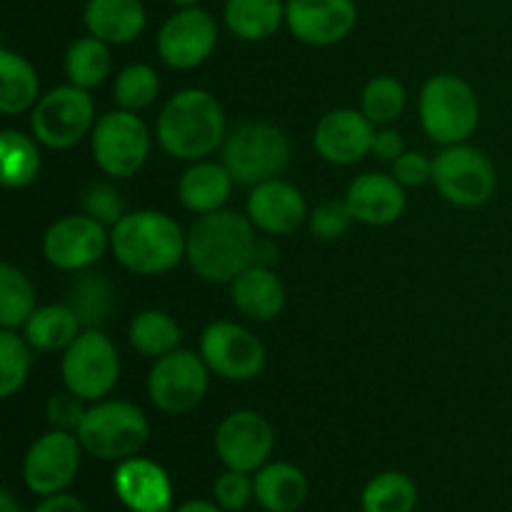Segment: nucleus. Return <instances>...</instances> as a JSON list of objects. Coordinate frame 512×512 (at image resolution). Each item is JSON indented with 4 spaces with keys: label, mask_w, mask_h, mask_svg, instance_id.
Segmentation results:
<instances>
[{
    "label": "nucleus",
    "mask_w": 512,
    "mask_h": 512,
    "mask_svg": "<svg viewBox=\"0 0 512 512\" xmlns=\"http://www.w3.org/2000/svg\"><path fill=\"white\" fill-rule=\"evenodd\" d=\"M255 225L235 210H215L198 215L188 230L185 258L190 268L208 283H233L253 265Z\"/></svg>",
    "instance_id": "obj_1"
},
{
    "label": "nucleus",
    "mask_w": 512,
    "mask_h": 512,
    "mask_svg": "<svg viewBox=\"0 0 512 512\" xmlns=\"http://www.w3.org/2000/svg\"><path fill=\"white\" fill-rule=\"evenodd\" d=\"M155 135L170 158L205 160L228 138L223 105L203 88L180 90L160 110Z\"/></svg>",
    "instance_id": "obj_2"
},
{
    "label": "nucleus",
    "mask_w": 512,
    "mask_h": 512,
    "mask_svg": "<svg viewBox=\"0 0 512 512\" xmlns=\"http://www.w3.org/2000/svg\"><path fill=\"white\" fill-rule=\"evenodd\" d=\"M185 240L178 223L160 210L125 213L110 228V250L125 270L138 275H163L185 258Z\"/></svg>",
    "instance_id": "obj_3"
},
{
    "label": "nucleus",
    "mask_w": 512,
    "mask_h": 512,
    "mask_svg": "<svg viewBox=\"0 0 512 512\" xmlns=\"http://www.w3.org/2000/svg\"><path fill=\"white\" fill-rule=\"evenodd\" d=\"M78 440L88 455L108 463L135 458L150 438L143 410L128 400H100L88 408L78 428Z\"/></svg>",
    "instance_id": "obj_4"
},
{
    "label": "nucleus",
    "mask_w": 512,
    "mask_h": 512,
    "mask_svg": "<svg viewBox=\"0 0 512 512\" xmlns=\"http://www.w3.org/2000/svg\"><path fill=\"white\" fill-rule=\"evenodd\" d=\"M420 125L440 145L465 143L480 125V100L458 75H433L420 90Z\"/></svg>",
    "instance_id": "obj_5"
},
{
    "label": "nucleus",
    "mask_w": 512,
    "mask_h": 512,
    "mask_svg": "<svg viewBox=\"0 0 512 512\" xmlns=\"http://www.w3.org/2000/svg\"><path fill=\"white\" fill-rule=\"evenodd\" d=\"M288 163L290 140L273 123L250 120L238 125L223 143V165L240 185H260L278 178Z\"/></svg>",
    "instance_id": "obj_6"
},
{
    "label": "nucleus",
    "mask_w": 512,
    "mask_h": 512,
    "mask_svg": "<svg viewBox=\"0 0 512 512\" xmlns=\"http://www.w3.org/2000/svg\"><path fill=\"white\" fill-rule=\"evenodd\" d=\"M95 108L88 90L78 85H58L40 95L30 110V130L45 148L65 150L93 133Z\"/></svg>",
    "instance_id": "obj_7"
},
{
    "label": "nucleus",
    "mask_w": 512,
    "mask_h": 512,
    "mask_svg": "<svg viewBox=\"0 0 512 512\" xmlns=\"http://www.w3.org/2000/svg\"><path fill=\"white\" fill-rule=\"evenodd\" d=\"M433 185L448 203L480 208L498 188V173L483 150L468 143L445 145L433 158Z\"/></svg>",
    "instance_id": "obj_8"
},
{
    "label": "nucleus",
    "mask_w": 512,
    "mask_h": 512,
    "mask_svg": "<svg viewBox=\"0 0 512 512\" xmlns=\"http://www.w3.org/2000/svg\"><path fill=\"white\" fill-rule=\"evenodd\" d=\"M90 150L98 168L110 178H133L150 153V133L145 120L130 110H110L100 115L90 133Z\"/></svg>",
    "instance_id": "obj_9"
},
{
    "label": "nucleus",
    "mask_w": 512,
    "mask_h": 512,
    "mask_svg": "<svg viewBox=\"0 0 512 512\" xmlns=\"http://www.w3.org/2000/svg\"><path fill=\"white\" fill-rule=\"evenodd\" d=\"M65 390L85 403H98L115 388L120 375V358L113 340L100 330H83L68 348L60 363Z\"/></svg>",
    "instance_id": "obj_10"
},
{
    "label": "nucleus",
    "mask_w": 512,
    "mask_h": 512,
    "mask_svg": "<svg viewBox=\"0 0 512 512\" xmlns=\"http://www.w3.org/2000/svg\"><path fill=\"white\" fill-rule=\"evenodd\" d=\"M210 368L203 355L178 348L155 360L148 375V395L158 410L168 415H183L198 408L208 393Z\"/></svg>",
    "instance_id": "obj_11"
},
{
    "label": "nucleus",
    "mask_w": 512,
    "mask_h": 512,
    "mask_svg": "<svg viewBox=\"0 0 512 512\" xmlns=\"http://www.w3.org/2000/svg\"><path fill=\"white\" fill-rule=\"evenodd\" d=\"M200 355L210 373L235 383L258 378L265 368V345L258 335L230 320H218L203 330Z\"/></svg>",
    "instance_id": "obj_12"
},
{
    "label": "nucleus",
    "mask_w": 512,
    "mask_h": 512,
    "mask_svg": "<svg viewBox=\"0 0 512 512\" xmlns=\"http://www.w3.org/2000/svg\"><path fill=\"white\" fill-rule=\"evenodd\" d=\"M80 445L78 435L68 430H50L40 435L28 448L23 460V480L30 493L55 495L65 493L80 470Z\"/></svg>",
    "instance_id": "obj_13"
},
{
    "label": "nucleus",
    "mask_w": 512,
    "mask_h": 512,
    "mask_svg": "<svg viewBox=\"0 0 512 512\" xmlns=\"http://www.w3.org/2000/svg\"><path fill=\"white\" fill-rule=\"evenodd\" d=\"M110 248V230L90 215H68L45 230L43 255L53 268L80 273L98 263Z\"/></svg>",
    "instance_id": "obj_14"
},
{
    "label": "nucleus",
    "mask_w": 512,
    "mask_h": 512,
    "mask_svg": "<svg viewBox=\"0 0 512 512\" xmlns=\"http://www.w3.org/2000/svg\"><path fill=\"white\" fill-rule=\"evenodd\" d=\"M218 43V23L203 8H180L170 15L158 33V55L165 65L178 70L198 68L213 55Z\"/></svg>",
    "instance_id": "obj_15"
},
{
    "label": "nucleus",
    "mask_w": 512,
    "mask_h": 512,
    "mask_svg": "<svg viewBox=\"0 0 512 512\" xmlns=\"http://www.w3.org/2000/svg\"><path fill=\"white\" fill-rule=\"evenodd\" d=\"M275 435L268 420L255 410H235L215 430L220 463L240 473H255L268 463Z\"/></svg>",
    "instance_id": "obj_16"
},
{
    "label": "nucleus",
    "mask_w": 512,
    "mask_h": 512,
    "mask_svg": "<svg viewBox=\"0 0 512 512\" xmlns=\"http://www.w3.org/2000/svg\"><path fill=\"white\" fill-rule=\"evenodd\" d=\"M358 23L355 0H285V25L295 40L328 48L353 33Z\"/></svg>",
    "instance_id": "obj_17"
},
{
    "label": "nucleus",
    "mask_w": 512,
    "mask_h": 512,
    "mask_svg": "<svg viewBox=\"0 0 512 512\" xmlns=\"http://www.w3.org/2000/svg\"><path fill=\"white\" fill-rule=\"evenodd\" d=\"M375 125L363 110L338 108L318 120L313 145L323 160L333 165H353L363 160L373 148Z\"/></svg>",
    "instance_id": "obj_18"
},
{
    "label": "nucleus",
    "mask_w": 512,
    "mask_h": 512,
    "mask_svg": "<svg viewBox=\"0 0 512 512\" xmlns=\"http://www.w3.org/2000/svg\"><path fill=\"white\" fill-rule=\"evenodd\" d=\"M248 218L268 235H290L308 218L303 193L288 180H265L253 185L248 195Z\"/></svg>",
    "instance_id": "obj_19"
},
{
    "label": "nucleus",
    "mask_w": 512,
    "mask_h": 512,
    "mask_svg": "<svg viewBox=\"0 0 512 512\" xmlns=\"http://www.w3.org/2000/svg\"><path fill=\"white\" fill-rule=\"evenodd\" d=\"M113 488L130 512H170L173 505V485L168 473L155 460L140 455L123 460L115 468Z\"/></svg>",
    "instance_id": "obj_20"
},
{
    "label": "nucleus",
    "mask_w": 512,
    "mask_h": 512,
    "mask_svg": "<svg viewBox=\"0 0 512 512\" xmlns=\"http://www.w3.org/2000/svg\"><path fill=\"white\" fill-rule=\"evenodd\" d=\"M345 203L365 225H390L405 213V188L385 173L358 175L345 190Z\"/></svg>",
    "instance_id": "obj_21"
},
{
    "label": "nucleus",
    "mask_w": 512,
    "mask_h": 512,
    "mask_svg": "<svg viewBox=\"0 0 512 512\" xmlns=\"http://www.w3.org/2000/svg\"><path fill=\"white\" fill-rule=\"evenodd\" d=\"M88 35L108 45L133 43L148 25L143 0H88L83 10Z\"/></svg>",
    "instance_id": "obj_22"
},
{
    "label": "nucleus",
    "mask_w": 512,
    "mask_h": 512,
    "mask_svg": "<svg viewBox=\"0 0 512 512\" xmlns=\"http://www.w3.org/2000/svg\"><path fill=\"white\" fill-rule=\"evenodd\" d=\"M233 305L255 323H270L285 308V285L273 268L250 265L230 283Z\"/></svg>",
    "instance_id": "obj_23"
},
{
    "label": "nucleus",
    "mask_w": 512,
    "mask_h": 512,
    "mask_svg": "<svg viewBox=\"0 0 512 512\" xmlns=\"http://www.w3.org/2000/svg\"><path fill=\"white\" fill-rule=\"evenodd\" d=\"M235 178L223 163L195 160L178 183V198L185 210L195 215H208L223 210L233 193Z\"/></svg>",
    "instance_id": "obj_24"
},
{
    "label": "nucleus",
    "mask_w": 512,
    "mask_h": 512,
    "mask_svg": "<svg viewBox=\"0 0 512 512\" xmlns=\"http://www.w3.org/2000/svg\"><path fill=\"white\" fill-rule=\"evenodd\" d=\"M255 500L268 512H295L308 498V478L293 463H265L255 470Z\"/></svg>",
    "instance_id": "obj_25"
},
{
    "label": "nucleus",
    "mask_w": 512,
    "mask_h": 512,
    "mask_svg": "<svg viewBox=\"0 0 512 512\" xmlns=\"http://www.w3.org/2000/svg\"><path fill=\"white\" fill-rule=\"evenodd\" d=\"M223 20L235 38L268 40L285 23V0H225Z\"/></svg>",
    "instance_id": "obj_26"
},
{
    "label": "nucleus",
    "mask_w": 512,
    "mask_h": 512,
    "mask_svg": "<svg viewBox=\"0 0 512 512\" xmlns=\"http://www.w3.org/2000/svg\"><path fill=\"white\" fill-rule=\"evenodd\" d=\"M80 333H83V323H80L70 305L35 308L33 315L23 325L25 340L30 343V348L40 350V353L65 350Z\"/></svg>",
    "instance_id": "obj_27"
},
{
    "label": "nucleus",
    "mask_w": 512,
    "mask_h": 512,
    "mask_svg": "<svg viewBox=\"0 0 512 512\" xmlns=\"http://www.w3.org/2000/svg\"><path fill=\"white\" fill-rule=\"evenodd\" d=\"M40 98V80L33 65L13 50H0V110L18 115L33 110Z\"/></svg>",
    "instance_id": "obj_28"
},
{
    "label": "nucleus",
    "mask_w": 512,
    "mask_h": 512,
    "mask_svg": "<svg viewBox=\"0 0 512 512\" xmlns=\"http://www.w3.org/2000/svg\"><path fill=\"white\" fill-rule=\"evenodd\" d=\"M40 148L35 135H25L20 130H3L0 133V178L5 188H28L40 173Z\"/></svg>",
    "instance_id": "obj_29"
},
{
    "label": "nucleus",
    "mask_w": 512,
    "mask_h": 512,
    "mask_svg": "<svg viewBox=\"0 0 512 512\" xmlns=\"http://www.w3.org/2000/svg\"><path fill=\"white\" fill-rule=\"evenodd\" d=\"M128 338L140 355L158 360L180 348L183 333L173 315L165 310H143L130 320Z\"/></svg>",
    "instance_id": "obj_30"
},
{
    "label": "nucleus",
    "mask_w": 512,
    "mask_h": 512,
    "mask_svg": "<svg viewBox=\"0 0 512 512\" xmlns=\"http://www.w3.org/2000/svg\"><path fill=\"white\" fill-rule=\"evenodd\" d=\"M113 70V55H110V45L103 40L85 35L70 43L65 50V73L68 80L78 88H95L103 83Z\"/></svg>",
    "instance_id": "obj_31"
},
{
    "label": "nucleus",
    "mask_w": 512,
    "mask_h": 512,
    "mask_svg": "<svg viewBox=\"0 0 512 512\" xmlns=\"http://www.w3.org/2000/svg\"><path fill=\"white\" fill-rule=\"evenodd\" d=\"M363 512H415L418 508V485L398 470L380 473L365 485L360 495Z\"/></svg>",
    "instance_id": "obj_32"
},
{
    "label": "nucleus",
    "mask_w": 512,
    "mask_h": 512,
    "mask_svg": "<svg viewBox=\"0 0 512 512\" xmlns=\"http://www.w3.org/2000/svg\"><path fill=\"white\" fill-rule=\"evenodd\" d=\"M70 308L83 323V330H98L110 318L115 305L113 285L98 273H85L70 288Z\"/></svg>",
    "instance_id": "obj_33"
},
{
    "label": "nucleus",
    "mask_w": 512,
    "mask_h": 512,
    "mask_svg": "<svg viewBox=\"0 0 512 512\" xmlns=\"http://www.w3.org/2000/svg\"><path fill=\"white\" fill-rule=\"evenodd\" d=\"M35 310V288L13 263L0 265V328H23Z\"/></svg>",
    "instance_id": "obj_34"
},
{
    "label": "nucleus",
    "mask_w": 512,
    "mask_h": 512,
    "mask_svg": "<svg viewBox=\"0 0 512 512\" xmlns=\"http://www.w3.org/2000/svg\"><path fill=\"white\" fill-rule=\"evenodd\" d=\"M408 95H405V85L393 75H375L368 80L360 95V110L365 118L373 125H390L403 115Z\"/></svg>",
    "instance_id": "obj_35"
},
{
    "label": "nucleus",
    "mask_w": 512,
    "mask_h": 512,
    "mask_svg": "<svg viewBox=\"0 0 512 512\" xmlns=\"http://www.w3.org/2000/svg\"><path fill=\"white\" fill-rule=\"evenodd\" d=\"M160 95V75L153 65L133 63L115 75L113 98L120 110L140 113L153 105Z\"/></svg>",
    "instance_id": "obj_36"
},
{
    "label": "nucleus",
    "mask_w": 512,
    "mask_h": 512,
    "mask_svg": "<svg viewBox=\"0 0 512 512\" xmlns=\"http://www.w3.org/2000/svg\"><path fill=\"white\" fill-rule=\"evenodd\" d=\"M33 368V353L25 335L15 330H0V395L13 398L28 380Z\"/></svg>",
    "instance_id": "obj_37"
},
{
    "label": "nucleus",
    "mask_w": 512,
    "mask_h": 512,
    "mask_svg": "<svg viewBox=\"0 0 512 512\" xmlns=\"http://www.w3.org/2000/svg\"><path fill=\"white\" fill-rule=\"evenodd\" d=\"M353 213L343 200H325L310 213V233L320 240H338L353 225Z\"/></svg>",
    "instance_id": "obj_38"
},
{
    "label": "nucleus",
    "mask_w": 512,
    "mask_h": 512,
    "mask_svg": "<svg viewBox=\"0 0 512 512\" xmlns=\"http://www.w3.org/2000/svg\"><path fill=\"white\" fill-rule=\"evenodd\" d=\"M213 498L225 512H240L248 508L250 500H255V485L248 478V473L228 468L215 480Z\"/></svg>",
    "instance_id": "obj_39"
},
{
    "label": "nucleus",
    "mask_w": 512,
    "mask_h": 512,
    "mask_svg": "<svg viewBox=\"0 0 512 512\" xmlns=\"http://www.w3.org/2000/svg\"><path fill=\"white\" fill-rule=\"evenodd\" d=\"M85 215L103 223L105 228H113L125 215V203L118 190L108 183H93L83 195Z\"/></svg>",
    "instance_id": "obj_40"
},
{
    "label": "nucleus",
    "mask_w": 512,
    "mask_h": 512,
    "mask_svg": "<svg viewBox=\"0 0 512 512\" xmlns=\"http://www.w3.org/2000/svg\"><path fill=\"white\" fill-rule=\"evenodd\" d=\"M85 400H80L78 395H73L70 390L65 393L50 395L48 405H45V415H48V423L55 430H68V433H78L80 423L85 418Z\"/></svg>",
    "instance_id": "obj_41"
},
{
    "label": "nucleus",
    "mask_w": 512,
    "mask_h": 512,
    "mask_svg": "<svg viewBox=\"0 0 512 512\" xmlns=\"http://www.w3.org/2000/svg\"><path fill=\"white\" fill-rule=\"evenodd\" d=\"M393 175L403 188H420L433 180V160L425 158L418 150H405L398 160H393Z\"/></svg>",
    "instance_id": "obj_42"
},
{
    "label": "nucleus",
    "mask_w": 512,
    "mask_h": 512,
    "mask_svg": "<svg viewBox=\"0 0 512 512\" xmlns=\"http://www.w3.org/2000/svg\"><path fill=\"white\" fill-rule=\"evenodd\" d=\"M370 153H373L378 160H388V163H393V160H398L400 155L405 153L403 135L393 128L375 130L373 148H370Z\"/></svg>",
    "instance_id": "obj_43"
},
{
    "label": "nucleus",
    "mask_w": 512,
    "mask_h": 512,
    "mask_svg": "<svg viewBox=\"0 0 512 512\" xmlns=\"http://www.w3.org/2000/svg\"><path fill=\"white\" fill-rule=\"evenodd\" d=\"M33 512H88L85 503L75 495L68 493H55V495H45L38 505H35Z\"/></svg>",
    "instance_id": "obj_44"
},
{
    "label": "nucleus",
    "mask_w": 512,
    "mask_h": 512,
    "mask_svg": "<svg viewBox=\"0 0 512 512\" xmlns=\"http://www.w3.org/2000/svg\"><path fill=\"white\" fill-rule=\"evenodd\" d=\"M280 260V250L275 245L273 238H260L258 245H255L253 265H260V268H275Z\"/></svg>",
    "instance_id": "obj_45"
},
{
    "label": "nucleus",
    "mask_w": 512,
    "mask_h": 512,
    "mask_svg": "<svg viewBox=\"0 0 512 512\" xmlns=\"http://www.w3.org/2000/svg\"><path fill=\"white\" fill-rule=\"evenodd\" d=\"M175 512H225L218 503H208V500H188L185 505H180Z\"/></svg>",
    "instance_id": "obj_46"
},
{
    "label": "nucleus",
    "mask_w": 512,
    "mask_h": 512,
    "mask_svg": "<svg viewBox=\"0 0 512 512\" xmlns=\"http://www.w3.org/2000/svg\"><path fill=\"white\" fill-rule=\"evenodd\" d=\"M0 512H20L18 500H15V495L8 488L0 490Z\"/></svg>",
    "instance_id": "obj_47"
},
{
    "label": "nucleus",
    "mask_w": 512,
    "mask_h": 512,
    "mask_svg": "<svg viewBox=\"0 0 512 512\" xmlns=\"http://www.w3.org/2000/svg\"><path fill=\"white\" fill-rule=\"evenodd\" d=\"M170 3L178 5V10H180V8H195V5H198V0H170Z\"/></svg>",
    "instance_id": "obj_48"
}]
</instances>
